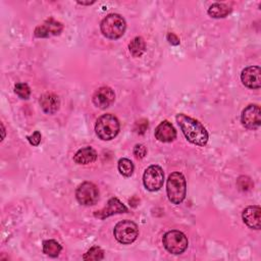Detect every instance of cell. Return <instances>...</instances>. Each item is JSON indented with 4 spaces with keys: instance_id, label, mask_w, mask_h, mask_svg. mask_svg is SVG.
Here are the masks:
<instances>
[{
    "instance_id": "6da1fadb",
    "label": "cell",
    "mask_w": 261,
    "mask_h": 261,
    "mask_svg": "<svg viewBox=\"0 0 261 261\" xmlns=\"http://www.w3.org/2000/svg\"><path fill=\"white\" fill-rule=\"evenodd\" d=\"M175 118L182 134L190 143L197 146H205L207 144L209 136L201 122L182 113L177 114Z\"/></svg>"
},
{
    "instance_id": "7a4b0ae2",
    "label": "cell",
    "mask_w": 261,
    "mask_h": 261,
    "mask_svg": "<svg viewBox=\"0 0 261 261\" xmlns=\"http://www.w3.org/2000/svg\"><path fill=\"white\" fill-rule=\"evenodd\" d=\"M166 193L168 200L172 204L178 205L185 200L187 193V184L182 173L175 171L169 174L166 181Z\"/></svg>"
},
{
    "instance_id": "3957f363",
    "label": "cell",
    "mask_w": 261,
    "mask_h": 261,
    "mask_svg": "<svg viewBox=\"0 0 261 261\" xmlns=\"http://www.w3.org/2000/svg\"><path fill=\"white\" fill-rule=\"evenodd\" d=\"M120 124L117 117L111 113L101 115L95 124V132L99 139L103 141H110L114 139L119 133Z\"/></svg>"
},
{
    "instance_id": "277c9868",
    "label": "cell",
    "mask_w": 261,
    "mask_h": 261,
    "mask_svg": "<svg viewBox=\"0 0 261 261\" xmlns=\"http://www.w3.org/2000/svg\"><path fill=\"white\" fill-rule=\"evenodd\" d=\"M125 28L126 23L124 18L117 13H110L106 15L100 23L102 35L111 40L120 38L125 32Z\"/></svg>"
},
{
    "instance_id": "5b68a950",
    "label": "cell",
    "mask_w": 261,
    "mask_h": 261,
    "mask_svg": "<svg viewBox=\"0 0 261 261\" xmlns=\"http://www.w3.org/2000/svg\"><path fill=\"white\" fill-rule=\"evenodd\" d=\"M162 243L164 248L169 253L174 255L184 253L189 245L188 238L186 237V234L176 229L167 231L162 238Z\"/></svg>"
},
{
    "instance_id": "8992f818",
    "label": "cell",
    "mask_w": 261,
    "mask_h": 261,
    "mask_svg": "<svg viewBox=\"0 0 261 261\" xmlns=\"http://www.w3.org/2000/svg\"><path fill=\"white\" fill-rule=\"evenodd\" d=\"M113 234L116 241L123 245L132 244L136 241L139 236L138 225L130 220H122L119 221L113 229Z\"/></svg>"
},
{
    "instance_id": "52a82bcc",
    "label": "cell",
    "mask_w": 261,
    "mask_h": 261,
    "mask_svg": "<svg viewBox=\"0 0 261 261\" xmlns=\"http://www.w3.org/2000/svg\"><path fill=\"white\" fill-rule=\"evenodd\" d=\"M164 182V172L159 165H150L143 174V184L150 192L160 190Z\"/></svg>"
},
{
    "instance_id": "ba28073f",
    "label": "cell",
    "mask_w": 261,
    "mask_h": 261,
    "mask_svg": "<svg viewBox=\"0 0 261 261\" xmlns=\"http://www.w3.org/2000/svg\"><path fill=\"white\" fill-rule=\"evenodd\" d=\"M75 197L80 204L85 206H91L96 204L99 199V190L91 181H84L75 191Z\"/></svg>"
},
{
    "instance_id": "9c48e42d",
    "label": "cell",
    "mask_w": 261,
    "mask_h": 261,
    "mask_svg": "<svg viewBox=\"0 0 261 261\" xmlns=\"http://www.w3.org/2000/svg\"><path fill=\"white\" fill-rule=\"evenodd\" d=\"M242 124L249 129H256L261 124V110L259 105L250 104L242 112Z\"/></svg>"
},
{
    "instance_id": "30bf717a",
    "label": "cell",
    "mask_w": 261,
    "mask_h": 261,
    "mask_svg": "<svg viewBox=\"0 0 261 261\" xmlns=\"http://www.w3.org/2000/svg\"><path fill=\"white\" fill-rule=\"evenodd\" d=\"M63 30L61 22L55 20L53 17L46 19L43 24L39 25L35 30V37L37 38H48L50 36L59 35Z\"/></svg>"
},
{
    "instance_id": "8fae6325",
    "label": "cell",
    "mask_w": 261,
    "mask_h": 261,
    "mask_svg": "<svg viewBox=\"0 0 261 261\" xmlns=\"http://www.w3.org/2000/svg\"><path fill=\"white\" fill-rule=\"evenodd\" d=\"M241 81L250 89H259L261 86V69L259 66H248L242 70Z\"/></svg>"
},
{
    "instance_id": "7c38bea8",
    "label": "cell",
    "mask_w": 261,
    "mask_h": 261,
    "mask_svg": "<svg viewBox=\"0 0 261 261\" xmlns=\"http://www.w3.org/2000/svg\"><path fill=\"white\" fill-rule=\"evenodd\" d=\"M115 100V94L109 87L99 88L93 95V103L100 109L109 107Z\"/></svg>"
},
{
    "instance_id": "4fadbf2b",
    "label": "cell",
    "mask_w": 261,
    "mask_h": 261,
    "mask_svg": "<svg viewBox=\"0 0 261 261\" xmlns=\"http://www.w3.org/2000/svg\"><path fill=\"white\" fill-rule=\"evenodd\" d=\"M125 212H127V208L125 207V205H123L117 198L113 197L109 199V201L107 202V205L103 209L96 211L94 215L100 219H105L113 214L125 213Z\"/></svg>"
},
{
    "instance_id": "5bb4252c",
    "label": "cell",
    "mask_w": 261,
    "mask_h": 261,
    "mask_svg": "<svg viewBox=\"0 0 261 261\" xmlns=\"http://www.w3.org/2000/svg\"><path fill=\"white\" fill-rule=\"evenodd\" d=\"M244 222L254 229H260L261 227V209L257 205L248 206L242 214Z\"/></svg>"
},
{
    "instance_id": "9a60e30c",
    "label": "cell",
    "mask_w": 261,
    "mask_h": 261,
    "mask_svg": "<svg viewBox=\"0 0 261 261\" xmlns=\"http://www.w3.org/2000/svg\"><path fill=\"white\" fill-rule=\"evenodd\" d=\"M155 138L160 142L169 143L176 138V130L169 121L163 120L155 128Z\"/></svg>"
},
{
    "instance_id": "2e32d148",
    "label": "cell",
    "mask_w": 261,
    "mask_h": 261,
    "mask_svg": "<svg viewBox=\"0 0 261 261\" xmlns=\"http://www.w3.org/2000/svg\"><path fill=\"white\" fill-rule=\"evenodd\" d=\"M40 105L45 113L54 114L59 109L60 101L57 95L53 93H45L40 98Z\"/></svg>"
},
{
    "instance_id": "e0dca14e",
    "label": "cell",
    "mask_w": 261,
    "mask_h": 261,
    "mask_svg": "<svg viewBox=\"0 0 261 261\" xmlns=\"http://www.w3.org/2000/svg\"><path fill=\"white\" fill-rule=\"evenodd\" d=\"M96 159H97V153L90 146L80 149L73 156V161L76 164H84V165L93 163Z\"/></svg>"
},
{
    "instance_id": "ac0fdd59",
    "label": "cell",
    "mask_w": 261,
    "mask_h": 261,
    "mask_svg": "<svg viewBox=\"0 0 261 261\" xmlns=\"http://www.w3.org/2000/svg\"><path fill=\"white\" fill-rule=\"evenodd\" d=\"M231 12V8L224 3H213L208 8V14L214 18H222Z\"/></svg>"
},
{
    "instance_id": "d6986e66",
    "label": "cell",
    "mask_w": 261,
    "mask_h": 261,
    "mask_svg": "<svg viewBox=\"0 0 261 261\" xmlns=\"http://www.w3.org/2000/svg\"><path fill=\"white\" fill-rule=\"evenodd\" d=\"M62 250L61 245L55 240H46L43 242V253L49 257H57Z\"/></svg>"
},
{
    "instance_id": "ffe728a7",
    "label": "cell",
    "mask_w": 261,
    "mask_h": 261,
    "mask_svg": "<svg viewBox=\"0 0 261 261\" xmlns=\"http://www.w3.org/2000/svg\"><path fill=\"white\" fill-rule=\"evenodd\" d=\"M129 52L134 57H140L146 50V44L142 37L134 38L130 43L128 44Z\"/></svg>"
},
{
    "instance_id": "44dd1931",
    "label": "cell",
    "mask_w": 261,
    "mask_h": 261,
    "mask_svg": "<svg viewBox=\"0 0 261 261\" xmlns=\"http://www.w3.org/2000/svg\"><path fill=\"white\" fill-rule=\"evenodd\" d=\"M117 168H118V171L120 174H122L123 176H130L134 172V163L127 159V158H121L118 160V163H117Z\"/></svg>"
},
{
    "instance_id": "7402d4cb",
    "label": "cell",
    "mask_w": 261,
    "mask_h": 261,
    "mask_svg": "<svg viewBox=\"0 0 261 261\" xmlns=\"http://www.w3.org/2000/svg\"><path fill=\"white\" fill-rule=\"evenodd\" d=\"M103 258H104V251L98 246H93L83 256L84 260H102Z\"/></svg>"
},
{
    "instance_id": "603a6c76",
    "label": "cell",
    "mask_w": 261,
    "mask_h": 261,
    "mask_svg": "<svg viewBox=\"0 0 261 261\" xmlns=\"http://www.w3.org/2000/svg\"><path fill=\"white\" fill-rule=\"evenodd\" d=\"M14 92L20 99L24 100L29 99L31 95V89L25 83H17L14 87Z\"/></svg>"
},
{
    "instance_id": "cb8c5ba5",
    "label": "cell",
    "mask_w": 261,
    "mask_h": 261,
    "mask_svg": "<svg viewBox=\"0 0 261 261\" xmlns=\"http://www.w3.org/2000/svg\"><path fill=\"white\" fill-rule=\"evenodd\" d=\"M237 185L239 187V189L243 192L245 191H249L253 188V182L251 180L250 177L248 176H245V175H242L238 178V181H237Z\"/></svg>"
},
{
    "instance_id": "d4e9b609",
    "label": "cell",
    "mask_w": 261,
    "mask_h": 261,
    "mask_svg": "<svg viewBox=\"0 0 261 261\" xmlns=\"http://www.w3.org/2000/svg\"><path fill=\"white\" fill-rule=\"evenodd\" d=\"M147 154V149L144 145L142 144H137L135 147H134V155L137 159H142L146 156Z\"/></svg>"
},
{
    "instance_id": "484cf974",
    "label": "cell",
    "mask_w": 261,
    "mask_h": 261,
    "mask_svg": "<svg viewBox=\"0 0 261 261\" xmlns=\"http://www.w3.org/2000/svg\"><path fill=\"white\" fill-rule=\"evenodd\" d=\"M148 127V120L145 119V118H142L138 121H136V124H135V130L140 134V135H143L145 133V130L147 129Z\"/></svg>"
},
{
    "instance_id": "4316f807",
    "label": "cell",
    "mask_w": 261,
    "mask_h": 261,
    "mask_svg": "<svg viewBox=\"0 0 261 261\" xmlns=\"http://www.w3.org/2000/svg\"><path fill=\"white\" fill-rule=\"evenodd\" d=\"M28 141L30 142L31 145L33 146H38L40 143H41V139H42V136H41V133L36 130L32 136H28L27 137Z\"/></svg>"
},
{
    "instance_id": "83f0119b",
    "label": "cell",
    "mask_w": 261,
    "mask_h": 261,
    "mask_svg": "<svg viewBox=\"0 0 261 261\" xmlns=\"http://www.w3.org/2000/svg\"><path fill=\"white\" fill-rule=\"evenodd\" d=\"M167 41H168L171 45H178V44H179V39H178L177 36L174 35L173 33H168V34H167Z\"/></svg>"
},
{
    "instance_id": "f1b7e54d",
    "label": "cell",
    "mask_w": 261,
    "mask_h": 261,
    "mask_svg": "<svg viewBox=\"0 0 261 261\" xmlns=\"http://www.w3.org/2000/svg\"><path fill=\"white\" fill-rule=\"evenodd\" d=\"M77 3L79 4H82V5H91V4H93V3H95V1H91V2H81V1H77Z\"/></svg>"
}]
</instances>
